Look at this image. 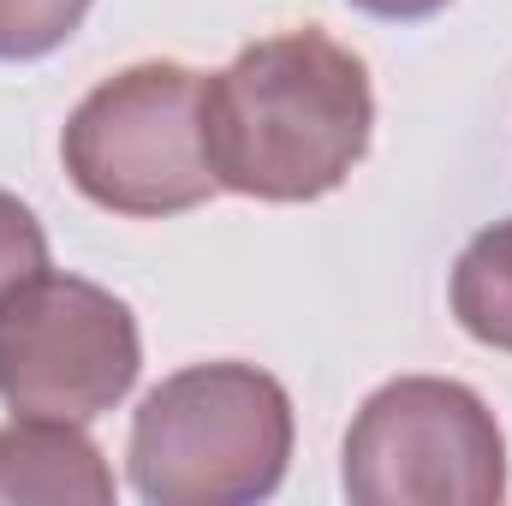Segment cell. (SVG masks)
Listing matches in <instances>:
<instances>
[{"mask_svg": "<svg viewBox=\"0 0 512 506\" xmlns=\"http://www.w3.org/2000/svg\"><path fill=\"white\" fill-rule=\"evenodd\" d=\"M376 90L364 60L328 30H274L203 78V149L221 191L256 203H316L370 149Z\"/></svg>", "mask_w": 512, "mask_h": 506, "instance_id": "cell-1", "label": "cell"}, {"mask_svg": "<svg viewBox=\"0 0 512 506\" xmlns=\"http://www.w3.org/2000/svg\"><path fill=\"white\" fill-rule=\"evenodd\" d=\"M131 489L149 506H251L286 483L292 399L239 358L155 381L131 417Z\"/></svg>", "mask_w": 512, "mask_h": 506, "instance_id": "cell-2", "label": "cell"}, {"mask_svg": "<svg viewBox=\"0 0 512 506\" xmlns=\"http://www.w3.org/2000/svg\"><path fill=\"white\" fill-rule=\"evenodd\" d=\"M66 179L108 215L167 221L203 209L221 185L203 149V72L137 60L102 78L60 131Z\"/></svg>", "mask_w": 512, "mask_h": 506, "instance_id": "cell-3", "label": "cell"}, {"mask_svg": "<svg viewBox=\"0 0 512 506\" xmlns=\"http://www.w3.org/2000/svg\"><path fill=\"white\" fill-rule=\"evenodd\" d=\"M340 483L358 506H495L507 495L501 417L465 381L399 376L358 405Z\"/></svg>", "mask_w": 512, "mask_h": 506, "instance_id": "cell-4", "label": "cell"}, {"mask_svg": "<svg viewBox=\"0 0 512 506\" xmlns=\"http://www.w3.org/2000/svg\"><path fill=\"white\" fill-rule=\"evenodd\" d=\"M143 340L126 298L84 274H36L0 310V399L24 417L96 423L137 387Z\"/></svg>", "mask_w": 512, "mask_h": 506, "instance_id": "cell-5", "label": "cell"}, {"mask_svg": "<svg viewBox=\"0 0 512 506\" xmlns=\"http://www.w3.org/2000/svg\"><path fill=\"white\" fill-rule=\"evenodd\" d=\"M108 506L114 471L84 423L66 417H24L0 423V506Z\"/></svg>", "mask_w": 512, "mask_h": 506, "instance_id": "cell-6", "label": "cell"}, {"mask_svg": "<svg viewBox=\"0 0 512 506\" xmlns=\"http://www.w3.org/2000/svg\"><path fill=\"white\" fill-rule=\"evenodd\" d=\"M447 298H453L459 328H465L477 346L512 358V215L495 221V227H483V233L459 251Z\"/></svg>", "mask_w": 512, "mask_h": 506, "instance_id": "cell-7", "label": "cell"}, {"mask_svg": "<svg viewBox=\"0 0 512 506\" xmlns=\"http://www.w3.org/2000/svg\"><path fill=\"white\" fill-rule=\"evenodd\" d=\"M96 0H0V60L30 66L78 36Z\"/></svg>", "mask_w": 512, "mask_h": 506, "instance_id": "cell-8", "label": "cell"}, {"mask_svg": "<svg viewBox=\"0 0 512 506\" xmlns=\"http://www.w3.org/2000/svg\"><path fill=\"white\" fill-rule=\"evenodd\" d=\"M48 274V233L30 215V203H18L12 191H0V310L36 280Z\"/></svg>", "mask_w": 512, "mask_h": 506, "instance_id": "cell-9", "label": "cell"}, {"mask_svg": "<svg viewBox=\"0 0 512 506\" xmlns=\"http://www.w3.org/2000/svg\"><path fill=\"white\" fill-rule=\"evenodd\" d=\"M352 6L370 12V18H382V24H417V18H435L453 0H352Z\"/></svg>", "mask_w": 512, "mask_h": 506, "instance_id": "cell-10", "label": "cell"}]
</instances>
